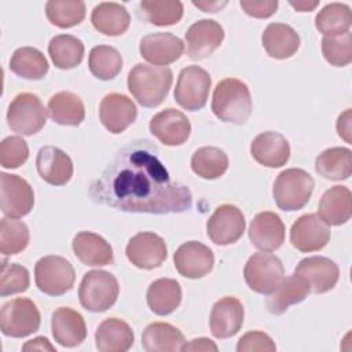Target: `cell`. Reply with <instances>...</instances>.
I'll return each mask as SVG.
<instances>
[{"instance_id":"obj_1","label":"cell","mask_w":352,"mask_h":352,"mask_svg":"<svg viewBox=\"0 0 352 352\" xmlns=\"http://www.w3.org/2000/svg\"><path fill=\"white\" fill-rule=\"evenodd\" d=\"M95 202L133 213H182L192 206L184 184L170 179L150 142H133L122 148L91 184Z\"/></svg>"},{"instance_id":"obj_2","label":"cell","mask_w":352,"mask_h":352,"mask_svg":"<svg viewBox=\"0 0 352 352\" xmlns=\"http://www.w3.org/2000/svg\"><path fill=\"white\" fill-rule=\"evenodd\" d=\"M172 81L169 67L136 63L128 74V89L143 107H157L166 98Z\"/></svg>"},{"instance_id":"obj_3","label":"cell","mask_w":352,"mask_h":352,"mask_svg":"<svg viewBox=\"0 0 352 352\" xmlns=\"http://www.w3.org/2000/svg\"><path fill=\"white\" fill-rule=\"evenodd\" d=\"M213 114L224 121L242 125L252 114V96L248 85L238 78L217 82L212 98Z\"/></svg>"},{"instance_id":"obj_4","label":"cell","mask_w":352,"mask_h":352,"mask_svg":"<svg viewBox=\"0 0 352 352\" xmlns=\"http://www.w3.org/2000/svg\"><path fill=\"white\" fill-rule=\"evenodd\" d=\"M312 176L300 168L282 170L275 179L272 195L279 209L293 212L302 209L314 191Z\"/></svg>"},{"instance_id":"obj_5","label":"cell","mask_w":352,"mask_h":352,"mask_svg":"<svg viewBox=\"0 0 352 352\" xmlns=\"http://www.w3.org/2000/svg\"><path fill=\"white\" fill-rule=\"evenodd\" d=\"M120 293L116 276L103 270L88 271L78 287V300L82 308L91 312H104L111 308Z\"/></svg>"},{"instance_id":"obj_6","label":"cell","mask_w":352,"mask_h":352,"mask_svg":"<svg viewBox=\"0 0 352 352\" xmlns=\"http://www.w3.org/2000/svg\"><path fill=\"white\" fill-rule=\"evenodd\" d=\"M47 121V110L40 98L30 92L18 94L8 106L7 122L18 135L32 136L41 131Z\"/></svg>"},{"instance_id":"obj_7","label":"cell","mask_w":352,"mask_h":352,"mask_svg":"<svg viewBox=\"0 0 352 352\" xmlns=\"http://www.w3.org/2000/svg\"><path fill=\"white\" fill-rule=\"evenodd\" d=\"M41 316L37 305L29 298H14L7 301L0 311V329L7 337L23 338L36 333Z\"/></svg>"},{"instance_id":"obj_8","label":"cell","mask_w":352,"mask_h":352,"mask_svg":"<svg viewBox=\"0 0 352 352\" xmlns=\"http://www.w3.org/2000/svg\"><path fill=\"white\" fill-rule=\"evenodd\" d=\"M34 279L40 292L48 296H62L72 290L76 272L70 261L65 257L50 254L36 263Z\"/></svg>"},{"instance_id":"obj_9","label":"cell","mask_w":352,"mask_h":352,"mask_svg":"<svg viewBox=\"0 0 352 352\" xmlns=\"http://www.w3.org/2000/svg\"><path fill=\"white\" fill-rule=\"evenodd\" d=\"M246 285L256 293L271 294L285 278V268L279 257L261 252L249 257L243 268Z\"/></svg>"},{"instance_id":"obj_10","label":"cell","mask_w":352,"mask_h":352,"mask_svg":"<svg viewBox=\"0 0 352 352\" xmlns=\"http://www.w3.org/2000/svg\"><path fill=\"white\" fill-rule=\"evenodd\" d=\"M210 85L212 80L205 69L195 65L187 66L179 74L173 94L175 100L184 110H199L208 102Z\"/></svg>"},{"instance_id":"obj_11","label":"cell","mask_w":352,"mask_h":352,"mask_svg":"<svg viewBox=\"0 0 352 352\" xmlns=\"http://www.w3.org/2000/svg\"><path fill=\"white\" fill-rule=\"evenodd\" d=\"M1 212L6 217L19 219L30 213L34 205L32 186L18 175L0 173Z\"/></svg>"},{"instance_id":"obj_12","label":"cell","mask_w":352,"mask_h":352,"mask_svg":"<svg viewBox=\"0 0 352 352\" xmlns=\"http://www.w3.org/2000/svg\"><path fill=\"white\" fill-rule=\"evenodd\" d=\"M246 227L242 210L231 204L217 206L206 221V232L216 245L235 243L243 234Z\"/></svg>"},{"instance_id":"obj_13","label":"cell","mask_w":352,"mask_h":352,"mask_svg":"<svg viewBox=\"0 0 352 352\" xmlns=\"http://www.w3.org/2000/svg\"><path fill=\"white\" fill-rule=\"evenodd\" d=\"M128 260L138 268H158L168 256L165 241L154 232H138L133 235L125 249Z\"/></svg>"},{"instance_id":"obj_14","label":"cell","mask_w":352,"mask_h":352,"mask_svg":"<svg viewBox=\"0 0 352 352\" xmlns=\"http://www.w3.org/2000/svg\"><path fill=\"white\" fill-rule=\"evenodd\" d=\"M186 51L190 59L201 60L213 54L224 38L221 25L213 19H199L186 32Z\"/></svg>"},{"instance_id":"obj_15","label":"cell","mask_w":352,"mask_h":352,"mask_svg":"<svg viewBox=\"0 0 352 352\" xmlns=\"http://www.w3.org/2000/svg\"><path fill=\"white\" fill-rule=\"evenodd\" d=\"M173 263L182 276L199 279L212 271L214 256L206 245L198 241H188L176 249Z\"/></svg>"},{"instance_id":"obj_16","label":"cell","mask_w":352,"mask_h":352,"mask_svg":"<svg viewBox=\"0 0 352 352\" xmlns=\"http://www.w3.org/2000/svg\"><path fill=\"white\" fill-rule=\"evenodd\" d=\"M330 241L329 226L315 213L300 216L290 228L292 245L304 253L318 252Z\"/></svg>"},{"instance_id":"obj_17","label":"cell","mask_w":352,"mask_h":352,"mask_svg":"<svg viewBox=\"0 0 352 352\" xmlns=\"http://www.w3.org/2000/svg\"><path fill=\"white\" fill-rule=\"evenodd\" d=\"M294 272L300 275L308 285L312 293H326L331 290L340 278L338 265L323 256H312L302 258Z\"/></svg>"},{"instance_id":"obj_18","label":"cell","mask_w":352,"mask_h":352,"mask_svg":"<svg viewBox=\"0 0 352 352\" xmlns=\"http://www.w3.org/2000/svg\"><path fill=\"white\" fill-rule=\"evenodd\" d=\"M139 51L143 59L151 65L166 66L183 55L184 44L177 36L169 32H157L148 33L140 40Z\"/></svg>"},{"instance_id":"obj_19","label":"cell","mask_w":352,"mask_h":352,"mask_svg":"<svg viewBox=\"0 0 352 352\" xmlns=\"http://www.w3.org/2000/svg\"><path fill=\"white\" fill-rule=\"evenodd\" d=\"M148 128L150 132L165 146H180L191 133V124L186 114L172 107L151 117Z\"/></svg>"},{"instance_id":"obj_20","label":"cell","mask_w":352,"mask_h":352,"mask_svg":"<svg viewBox=\"0 0 352 352\" xmlns=\"http://www.w3.org/2000/svg\"><path fill=\"white\" fill-rule=\"evenodd\" d=\"M138 116L135 103L122 94H107L99 104V118L111 133L124 132Z\"/></svg>"},{"instance_id":"obj_21","label":"cell","mask_w":352,"mask_h":352,"mask_svg":"<svg viewBox=\"0 0 352 352\" xmlns=\"http://www.w3.org/2000/svg\"><path fill=\"white\" fill-rule=\"evenodd\" d=\"M243 305L238 298L231 296L223 297L214 302L210 311V333L216 338L232 337L241 330L243 324Z\"/></svg>"},{"instance_id":"obj_22","label":"cell","mask_w":352,"mask_h":352,"mask_svg":"<svg viewBox=\"0 0 352 352\" xmlns=\"http://www.w3.org/2000/svg\"><path fill=\"white\" fill-rule=\"evenodd\" d=\"M249 238L254 248L263 252H274L285 242V224L274 212H260L249 227Z\"/></svg>"},{"instance_id":"obj_23","label":"cell","mask_w":352,"mask_h":352,"mask_svg":"<svg viewBox=\"0 0 352 352\" xmlns=\"http://www.w3.org/2000/svg\"><path fill=\"white\" fill-rule=\"evenodd\" d=\"M36 168L40 177L52 186H63L73 176L72 158L55 146H44L38 150Z\"/></svg>"},{"instance_id":"obj_24","label":"cell","mask_w":352,"mask_h":352,"mask_svg":"<svg viewBox=\"0 0 352 352\" xmlns=\"http://www.w3.org/2000/svg\"><path fill=\"white\" fill-rule=\"evenodd\" d=\"M250 154L260 165L280 168L290 158V144L279 132L267 131L253 139Z\"/></svg>"},{"instance_id":"obj_25","label":"cell","mask_w":352,"mask_h":352,"mask_svg":"<svg viewBox=\"0 0 352 352\" xmlns=\"http://www.w3.org/2000/svg\"><path fill=\"white\" fill-rule=\"evenodd\" d=\"M51 329L55 341L66 348L78 346L87 337V326L82 315L70 307L55 309L51 319Z\"/></svg>"},{"instance_id":"obj_26","label":"cell","mask_w":352,"mask_h":352,"mask_svg":"<svg viewBox=\"0 0 352 352\" xmlns=\"http://www.w3.org/2000/svg\"><path fill=\"white\" fill-rule=\"evenodd\" d=\"M76 257L85 265L102 267L109 265L114 260L113 248L100 235L91 231L78 232L72 242Z\"/></svg>"},{"instance_id":"obj_27","label":"cell","mask_w":352,"mask_h":352,"mask_svg":"<svg viewBox=\"0 0 352 352\" xmlns=\"http://www.w3.org/2000/svg\"><path fill=\"white\" fill-rule=\"evenodd\" d=\"M352 214V194L345 186H334L327 190L319 202L318 216L327 226L345 224Z\"/></svg>"},{"instance_id":"obj_28","label":"cell","mask_w":352,"mask_h":352,"mask_svg":"<svg viewBox=\"0 0 352 352\" xmlns=\"http://www.w3.org/2000/svg\"><path fill=\"white\" fill-rule=\"evenodd\" d=\"M135 341L131 326L118 319H104L95 331V344L100 352H125Z\"/></svg>"},{"instance_id":"obj_29","label":"cell","mask_w":352,"mask_h":352,"mask_svg":"<svg viewBox=\"0 0 352 352\" xmlns=\"http://www.w3.org/2000/svg\"><path fill=\"white\" fill-rule=\"evenodd\" d=\"M261 43L271 58L286 59L297 52L300 36L290 25L275 22L264 29Z\"/></svg>"},{"instance_id":"obj_30","label":"cell","mask_w":352,"mask_h":352,"mask_svg":"<svg viewBox=\"0 0 352 352\" xmlns=\"http://www.w3.org/2000/svg\"><path fill=\"white\" fill-rule=\"evenodd\" d=\"M186 342L183 333L165 322L150 323L142 334V346L147 352H176L182 351Z\"/></svg>"},{"instance_id":"obj_31","label":"cell","mask_w":352,"mask_h":352,"mask_svg":"<svg viewBox=\"0 0 352 352\" xmlns=\"http://www.w3.org/2000/svg\"><path fill=\"white\" fill-rule=\"evenodd\" d=\"M146 300L148 308L160 316H165L176 311L182 302V287L177 280L170 278H160L150 283Z\"/></svg>"},{"instance_id":"obj_32","label":"cell","mask_w":352,"mask_h":352,"mask_svg":"<svg viewBox=\"0 0 352 352\" xmlns=\"http://www.w3.org/2000/svg\"><path fill=\"white\" fill-rule=\"evenodd\" d=\"M91 22L99 33L120 36L128 30L131 16L124 6L114 1H104L92 10Z\"/></svg>"},{"instance_id":"obj_33","label":"cell","mask_w":352,"mask_h":352,"mask_svg":"<svg viewBox=\"0 0 352 352\" xmlns=\"http://www.w3.org/2000/svg\"><path fill=\"white\" fill-rule=\"evenodd\" d=\"M47 111L50 118L59 125L78 126L85 118L82 100L73 92L62 91L51 96Z\"/></svg>"},{"instance_id":"obj_34","label":"cell","mask_w":352,"mask_h":352,"mask_svg":"<svg viewBox=\"0 0 352 352\" xmlns=\"http://www.w3.org/2000/svg\"><path fill=\"white\" fill-rule=\"evenodd\" d=\"M309 293L307 282L296 272L279 283V286L270 294L267 307L271 314L280 315L287 311L290 305L298 304L305 300Z\"/></svg>"},{"instance_id":"obj_35","label":"cell","mask_w":352,"mask_h":352,"mask_svg":"<svg viewBox=\"0 0 352 352\" xmlns=\"http://www.w3.org/2000/svg\"><path fill=\"white\" fill-rule=\"evenodd\" d=\"M315 170L327 180H346L352 173V151L346 147H330L315 160Z\"/></svg>"},{"instance_id":"obj_36","label":"cell","mask_w":352,"mask_h":352,"mask_svg":"<svg viewBox=\"0 0 352 352\" xmlns=\"http://www.w3.org/2000/svg\"><path fill=\"white\" fill-rule=\"evenodd\" d=\"M10 69L18 77L26 80H41L48 73L50 65L44 54L34 47H21L10 59Z\"/></svg>"},{"instance_id":"obj_37","label":"cell","mask_w":352,"mask_h":352,"mask_svg":"<svg viewBox=\"0 0 352 352\" xmlns=\"http://www.w3.org/2000/svg\"><path fill=\"white\" fill-rule=\"evenodd\" d=\"M84 52L82 41L72 34H58L48 44V54L52 63L62 70L78 66L82 62Z\"/></svg>"},{"instance_id":"obj_38","label":"cell","mask_w":352,"mask_h":352,"mask_svg":"<svg viewBox=\"0 0 352 352\" xmlns=\"http://www.w3.org/2000/svg\"><path fill=\"white\" fill-rule=\"evenodd\" d=\"M191 169L199 177L213 180L223 176L228 169V157L219 147L204 146L194 151Z\"/></svg>"},{"instance_id":"obj_39","label":"cell","mask_w":352,"mask_h":352,"mask_svg":"<svg viewBox=\"0 0 352 352\" xmlns=\"http://www.w3.org/2000/svg\"><path fill=\"white\" fill-rule=\"evenodd\" d=\"M352 12L344 3H329L315 16V26L323 36H336L349 32Z\"/></svg>"},{"instance_id":"obj_40","label":"cell","mask_w":352,"mask_h":352,"mask_svg":"<svg viewBox=\"0 0 352 352\" xmlns=\"http://www.w3.org/2000/svg\"><path fill=\"white\" fill-rule=\"evenodd\" d=\"M88 67L94 77L107 81L121 72L122 56L111 45H96L89 52Z\"/></svg>"},{"instance_id":"obj_41","label":"cell","mask_w":352,"mask_h":352,"mask_svg":"<svg viewBox=\"0 0 352 352\" xmlns=\"http://www.w3.org/2000/svg\"><path fill=\"white\" fill-rule=\"evenodd\" d=\"M45 15L52 25L60 29L73 28L84 21L85 3L80 0H50L45 3Z\"/></svg>"},{"instance_id":"obj_42","label":"cell","mask_w":352,"mask_h":352,"mask_svg":"<svg viewBox=\"0 0 352 352\" xmlns=\"http://www.w3.org/2000/svg\"><path fill=\"white\" fill-rule=\"evenodd\" d=\"M140 10L146 21L155 26H170L183 16V3L176 0H144Z\"/></svg>"},{"instance_id":"obj_43","label":"cell","mask_w":352,"mask_h":352,"mask_svg":"<svg viewBox=\"0 0 352 352\" xmlns=\"http://www.w3.org/2000/svg\"><path fill=\"white\" fill-rule=\"evenodd\" d=\"M28 226L16 219L4 217L0 221V252L3 256H12L22 252L29 243Z\"/></svg>"},{"instance_id":"obj_44","label":"cell","mask_w":352,"mask_h":352,"mask_svg":"<svg viewBox=\"0 0 352 352\" xmlns=\"http://www.w3.org/2000/svg\"><path fill=\"white\" fill-rule=\"evenodd\" d=\"M322 54L324 59L337 67H344L352 62V36L351 32L322 38Z\"/></svg>"},{"instance_id":"obj_45","label":"cell","mask_w":352,"mask_h":352,"mask_svg":"<svg viewBox=\"0 0 352 352\" xmlns=\"http://www.w3.org/2000/svg\"><path fill=\"white\" fill-rule=\"evenodd\" d=\"M30 285L29 271L15 263H7L3 260L0 272V296L7 297L11 294L26 292Z\"/></svg>"},{"instance_id":"obj_46","label":"cell","mask_w":352,"mask_h":352,"mask_svg":"<svg viewBox=\"0 0 352 352\" xmlns=\"http://www.w3.org/2000/svg\"><path fill=\"white\" fill-rule=\"evenodd\" d=\"M29 158L28 143L19 136H8L0 143V164L6 169H16Z\"/></svg>"},{"instance_id":"obj_47","label":"cell","mask_w":352,"mask_h":352,"mask_svg":"<svg viewBox=\"0 0 352 352\" xmlns=\"http://www.w3.org/2000/svg\"><path fill=\"white\" fill-rule=\"evenodd\" d=\"M238 352H275L276 345L272 341V338L263 333V331H249L243 334L238 344H236Z\"/></svg>"},{"instance_id":"obj_48","label":"cell","mask_w":352,"mask_h":352,"mask_svg":"<svg viewBox=\"0 0 352 352\" xmlns=\"http://www.w3.org/2000/svg\"><path fill=\"white\" fill-rule=\"evenodd\" d=\"M241 8L253 18H270L278 8L276 0H241Z\"/></svg>"},{"instance_id":"obj_49","label":"cell","mask_w":352,"mask_h":352,"mask_svg":"<svg viewBox=\"0 0 352 352\" xmlns=\"http://www.w3.org/2000/svg\"><path fill=\"white\" fill-rule=\"evenodd\" d=\"M351 122H352V113H351V109H346L342 114L338 116V120H337L338 136L342 138L346 143L352 142V139H351V133H352Z\"/></svg>"},{"instance_id":"obj_50","label":"cell","mask_w":352,"mask_h":352,"mask_svg":"<svg viewBox=\"0 0 352 352\" xmlns=\"http://www.w3.org/2000/svg\"><path fill=\"white\" fill-rule=\"evenodd\" d=\"M182 351L183 352H186V351H213V352H217L219 348L212 340L201 337V338H194L188 342H184L183 346H182Z\"/></svg>"},{"instance_id":"obj_51","label":"cell","mask_w":352,"mask_h":352,"mask_svg":"<svg viewBox=\"0 0 352 352\" xmlns=\"http://www.w3.org/2000/svg\"><path fill=\"white\" fill-rule=\"evenodd\" d=\"M22 351H51L55 352V346L45 337H36L23 344Z\"/></svg>"},{"instance_id":"obj_52","label":"cell","mask_w":352,"mask_h":352,"mask_svg":"<svg viewBox=\"0 0 352 352\" xmlns=\"http://www.w3.org/2000/svg\"><path fill=\"white\" fill-rule=\"evenodd\" d=\"M192 4L205 12H216V11H219V8H223L227 4V1H209L208 3V1H195L194 0Z\"/></svg>"},{"instance_id":"obj_53","label":"cell","mask_w":352,"mask_h":352,"mask_svg":"<svg viewBox=\"0 0 352 352\" xmlns=\"http://www.w3.org/2000/svg\"><path fill=\"white\" fill-rule=\"evenodd\" d=\"M319 4V1H307V0H300V1H290V6L293 8H296L300 12H307V11H312L316 6Z\"/></svg>"}]
</instances>
